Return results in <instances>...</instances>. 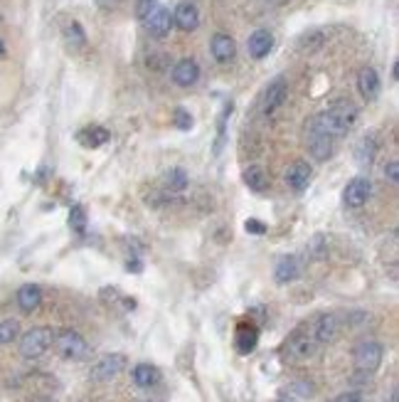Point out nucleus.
Listing matches in <instances>:
<instances>
[{"label":"nucleus","instance_id":"nucleus-8","mask_svg":"<svg viewBox=\"0 0 399 402\" xmlns=\"http://www.w3.org/2000/svg\"><path fill=\"white\" fill-rule=\"evenodd\" d=\"M173 23L182 30V32H193L200 28V8L195 0H182L173 10Z\"/></svg>","mask_w":399,"mask_h":402},{"label":"nucleus","instance_id":"nucleus-1","mask_svg":"<svg viewBox=\"0 0 399 402\" xmlns=\"http://www.w3.org/2000/svg\"><path fill=\"white\" fill-rule=\"evenodd\" d=\"M358 116H360V112L355 104H350V101H338V104L328 107L325 112L318 114V116H313L311 121L305 124V129L325 134V136H330V138H338L355 126Z\"/></svg>","mask_w":399,"mask_h":402},{"label":"nucleus","instance_id":"nucleus-4","mask_svg":"<svg viewBox=\"0 0 399 402\" xmlns=\"http://www.w3.org/2000/svg\"><path fill=\"white\" fill-rule=\"evenodd\" d=\"M352 355H355V368H358L360 373L372 375L377 368L382 366L385 348H382V343H377V341H363V343H358V348H355Z\"/></svg>","mask_w":399,"mask_h":402},{"label":"nucleus","instance_id":"nucleus-30","mask_svg":"<svg viewBox=\"0 0 399 402\" xmlns=\"http://www.w3.org/2000/svg\"><path fill=\"white\" fill-rule=\"evenodd\" d=\"M175 126L180 131H190V126H193V116H190L185 109H175Z\"/></svg>","mask_w":399,"mask_h":402},{"label":"nucleus","instance_id":"nucleus-12","mask_svg":"<svg viewBox=\"0 0 399 402\" xmlns=\"http://www.w3.org/2000/svg\"><path fill=\"white\" fill-rule=\"evenodd\" d=\"M286 92H288V84H286V79H283V77H276L274 82L266 87L264 104H261V109H264L266 116H269V114H274L276 109H279L283 101H286Z\"/></svg>","mask_w":399,"mask_h":402},{"label":"nucleus","instance_id":"nucleus-33","mask_svg":"<svg viewBox=\"0 0 399 402\" xmlns=\"http://www.w3.org/2000/svg\"><path fill=\"white\" fill-rule=\"evenodd\" d=\"M333 402H363V395L360 392H345V395L335 397Z\"/></svg>","mask_w":399,"mask_h":402},{"label":"nucleus","instance_id":"nucleus-19","mask_svg":"<svg viewBox=\"0 0 399 402\" xmlns=\"http://www.w3.org/2000/svg\"><path fill=\"white\" fill-rule=\"evenodd\" d=\"M210 50H212V57L217 59V62H229V59L237 54L235 40H232L229 35H224V32H217V35L212 37Z\"/></svg>","mask_w":399,"mask_h":402},{"label":"nucleus","instance_id":"nucleus-3","mask_svg":"<svg viewBox=\"0 0 399 402\" xmlns=\"http://www.w3.org/2000/svg\"><path fill=\"white\" fill-rule=\"evenodd\" d=\"M316 350H318V343L313 341V336L296 331L294 336L283 343V358L291 363H303V361H308V358H313Z\"/></svg>","mask_w":399,"mask_h":402},{"label":"nucleus","instance_id":"nucleus-29","mask_svg":"<svg viewBox=\"0 0 399 402\" xmlns=\"http://www.w3.org/2000/svg\"><path fill=\"white\" fill-rule=\"evenodd\" d=\"M155 3L158 0H136V18L146 20L153 10H155Z\"/></svg>","mask_w":399,"mask_h":402},{"label":"nucleus","instance_id":"nucleus-14","mask_svg":"<svg viewBox=\"0 0 399 402\" xmlns=\"http://www.w3.org/2000/svg\"><path fill=\"white\" fill-rule=\"evenodd\" d=\"M271 47H274V37H271L269 30H257V32H252V35H249V40H247L249 57L264 59L266 54L271 52Z\"/></svg>","mask_w":399,"mask_h":402},{"label":"nucleus","instance_id":"nucleus-9","mask_svg":"<svg viewBox=\"0 0 399 402\" xmlns=\"http://www.w3.org/2000/svg\"><path fill=\"white\" fill-rule=\"evenodd\" d=\"M370 193H372V185L367 178L363 176L352 178L345 188V205L352 207V210H358V207H363L365 202L370 200Z\"/></svg>","mask_w":399,"mask_h":402},{"label":"nucleus","instance_id":"nucleus-20","mask_svg":"<svg viewBox=\"0 0 399 402\" xmlns=\"http://www.w3.org/2000/svg\"><path fill=\"white\" fill-rule=\"evenodd\" d=\"M42 304V289L37 284H25L18 289V306L25 314H32Z\"/></svg>","mask_w":399,"mask_h":402},{"label":"nucleus","instance_id":"nucleus-18","mask_svg":"<svg viewBox=\"0 0 399 402\" xmlns=\"http://www.w3.org/2000/svg\"><path fill=\"white\" fill-rule=\"evenodd\" d=\"M235 343H237V350H239V353H244V355L252 353L259 343V328L254 324H239L237 326Z\"/></svg>","mask_w":399,"mask_h":402},{"label":"nucleus","instance_id":"nucleus-21","mask_svg":"<svg viewBox=\"0 0 399 402\" xmlns=\"http://www.w3.org/2000/svg\"><path fill=\"white\" fill-rule=\"evenodd\" d=\"M131 375H133V383L138 388H153L160 380V370L155 366H151V363H138Z\"/></svg>","mask_w":399,"mask_h":402},{"label":"nucleus","instance_id":"nucleus-6","mask_svg":"<svg viewBox=\"0 0 399 402\" xmlns=\"http://www.w3.org/2000/svg\"><path fill=\"white\" fill-rule=\"evenodd\" d=\"M126 368V355L121 353H109V355H101L99 361L91 366V380L94 383H109V380H114L116 375L124 373Z\"/></svg>","mask_w":399,"mask_h":402},{"label":"nucleus","instance_id":"nucleus-22","mask_svg":"<svg viewBox=\"0 0 399 402\" xmlns=\"http://www.w3.org/2000/svg\"><path fill=\"white\" fill-rule=\"evenodd\" d=\"M241 178H244V183H247L252 190H257V193H264V190L269 188V183H271V180H269V173H266L261 166H249V168H244Z\"/></svg>","mask_w":399,"mask_h":402},{"label":"nucleus","instance_id":"nucleus-34","mask_svg":"<svg viewBox=\"0 0 399 402\" xmlns=\"http://www.w3.org/2000/svg\"><path fill=\"white\" fill-rule=\"evenodd\" d=\"M96 3H99V6H104V8H111V6H116L118 0H96Z\"/></svg>","mask_w":399,"mask_h":402},{"label":"nucleus","instance_id":"nucleus-11","mask_svg":"<svg viewBox=\"0 0 399 402\" xmlns=\"http://www.w3.org/2000/svg\"><path fill=\"white\" fill-rule=\"evenodd\" d=\"M173 12L168 8H155L146 18V30L151 32V37H165L173 30Z\"/></svg>","mask_w":399,"mask_h":402},{"label":"nucleus","instance_id":"nucleus-23","mask_svg":"<svg viewBox=\"0 0 399 402\" xmlns=\"http://www.w3.org/2000/svg\"><path fill=\"white\" fill-rule=\"evenodd\" d=\"M375 154H377V141L375 136H363L358 143V148H355V160H358L360 166L367 168L372 166V160H375Z\"/></svg>","mask_w":399,"mask_h":402},{"label":"nucleus","instance_id":"nucleus-24","mask_svg":"<svg viewBox=\"0 0 399 402\" xmlns=\"http://www.w3.org/2000/svg\"><path fill=\"white\" fill-rule=\"evenodd\" d=\"M79 138H82L84 146L96 148V146H101V143L109 141V131L101 129V126H89V129L82 131V136H79Z\"/></svg>","mask_w":399,"mask_h":402},{"label":"nucleus","instance_id":"nucleus-35","mask_svg":"<svg viewBox=\"0 0 399 402\" xmlns=\"http://www.w3.org/2000/svg\"><path fill=\"white\" fill-rule=\"evenodd\" d=\"M264 3H269V6H286L288 0H264Z\"/></svg>","mask_w":399,"mask_h":402},{"label":"nucleus","instance_id":"nucleus-26","mask_svg":"<svg viewBox=\"0 0 399 402\" xmlns=\"http://www.w3.org/2000/svg\"><path fill=\"white\" fill-rule=\"evenodd\" d=\"M165 185L171 193H182V190L188 188V173L182 171V168H173V171L165 173Z\"/></svg>","mask_w":399,"mask_h":402},{"label":"nucleus","instance_id":"nucleus-28","mask_svg":"<svg viewBox=\"0 0 399 402\" xmlns=\"http://www.w3.org/2000/svg\"><path fill=\"white\" fill-rule=\"evenodd\" d=\"M18 333H20V324H18V321H12V319L3 321V324H0V346L12 343V341L18 338Z\"/></svg>","mask_w":399,"mask_h":402},{"label":"nucleus","instance_id":"nucleus-17","mask_svg":"<svg viewBox=\"0 0 399 402\" xmlns=\"http://www.w3.org/2000/svg\"><path fill=\"white\" fill-rule=\"evenodd\" d=\"M301 274V264L299 260H296L294 255H286L281 257V260L276 262V269H274V277L279 284H291V282H296Z\"/></svg>","mask_w":399,"mask_h":402},{"label":"nucleus","instance_id":"nucleus-7","mask_svg":"<svg viewBox=\"0 0 399 402\" xmlns=\"http://www.w3.org/2000/svg\"><path fill=\"white\" fill-rule=\"evenodd\" d=\"M338 331H341V321L335 314H323L318 316L316 324L311 326V336L318 346L323 343H333L335 338H338Z\"/></svg>","mask_w":399,"mask_h":402},{"label":"nucleus","instance_id":"nucleus-10","mask_svg":"<svg viewBox=\"0 0 399 402\" xmlns=\"http://www.w3.org/2000/svg\"><path fill=\"white\" fill-rule=\"evenodd\" d=\"M305 141H308V151H311V156L318 163H323V160H328L330 156H333L335 138L325 136V134H318V131L305 129Z\"/></svg>","mask_w":399,"mask_h":402},{"label":"nucleus","instance_id":"nucleus-13","mask_svg":"<svg viewBox=\"0 0 399 402\" xmlns=\"http://www.w3.org/2000/svg\"><path fill=\"white\" fill-rule=\"evenodd\" d=\"M171 74H173V82H175L177 87H193V84L200 79V65L195 62V59L185 57L173 67Z\"/></svg>","mask_w":399,"mask_h":402},{"label":"nucleus","instance_id":"nucleus-36","mask_svg":"<svg viewBox=\"0 0 399 402\" xmlns=\"http://www.w3.org/2000/svg\"><path fill=\"white\" fill-rule=\"evenodd\" d=\"M0 54H6V42L0 40Z\"/></svg>","mask_w":399,"mask_h":402},{"label":"nucleus","instance_id":"nucleus-32","mask_svg":"<svg viewBox=\"0 0 399 402\" xmlns=\"http://www.w3.org/2000/svg\"><path fill=\"white\" fill-rule=\"evenodd\" d=\"M247 232H252V235H264L266 232V225L264 222H259V220H247Z\"/></svg>","mask_w":399,"mask_h":402},{"label":"nucleus","instance_id":"nucleus-5","mask_svg":"<svg viewBox=\"0 0 399 402\" xmlns=\"http://www.w3.org/2000/svg\"><path fill=\"white\" fill-rule=\"evenodd\" d=\"M54 346L65 361H84L89 355V343L76 331H62L54 338Z\"/></svg>","mask_w":399,"mask_h":402},{"label":"nucleus","instance_id":"nucleus-15","mask_svg":"<svg viewBox=\"0 0 399 402\" xmlns=\"http://www.w3.org/2000/svg\"><path fill=\"white\" fill-rule=\"evenodd\" d=\"M286 183L291 185L296 193L305 190L308 188V183H311V166H308L305 160H294L286 171Z\"/></svg>","mask_w":399,"mask_h":402},{"label":"nucleus","instance_id":"nucleus-25","mask_svg":"<svg viewBox=\"0 0 399 402\" xmlns=\"http://www.w3.org/2000/svg\"><path fill=\"white\" fill-rule=\"evenodd\" d=\"M65 40L72 50H82L87 45V35H84V30L79 23H69L65 28Z\"/></svg>","mask_w":399,"mask_h":402},{"label":"nucleus","instance_id":"nucleus-16","mask_svg":"<svg viewBox=\"0 0 399 402\" xmlns=\"http://www.w3.org/2000/svg\"><path fill=\"white\" fill-rule=\"evenodd\" d=\"M380 89H382L380 74H377L372 67H365V70H360V74H358V92L365 96V99H367V101L377 99Z\"/></svg>","mask_w":399,"mask_h":402},{"label":"nucleus","instance_id":"nucleus-31","mask_svg":"<svg viewBox=\"0 0 399 402\" xmlns=\"http://www.w3.org/2000/svg\"><path fill=\"white\" fill-rule=\"evenodd\" d=\"M385 178H387L389 183H394V185L399 183V163H397V158H392L387 166H385Z\"/></svg>","mask_w":399,"mask_h":402},{"label":"nucleus","instance_id":"nucleus-2","mask_svg":"<svg viewBox=\"0 0 399 402\" xmlns=\"http://www.w3.org/2000/svg\"><path fill=\"white\" fill-rule=\"evenodd\" d=\"M52 341H54V333H52V328H47V326L30 328V331L20 338V355L28 358V361H35V358L47 353Z\"/></svg>","mask_w":399,"mask_h":402},{"label":"nucleus","instance_id":"nucleus-27","mask_svg":"<svg viewBox=\"0 0 399 402\" xmlns=\"http://www.w3.org/2000/svg\"><path fill=\"white\" fill-rule=\"evenodd\" d=\"M69 227L76 235H84V232H87V213H84L82 205H74L69 210Z\"/></svg>","mask_w":399,"mask_h":402}]
</instances>
